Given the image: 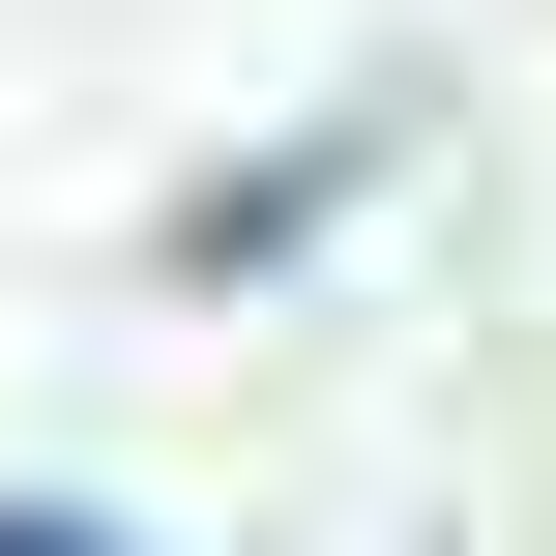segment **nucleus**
I'll use <instances>...</instances> for the list:
<instances>
[{
    "label": "nucleus",
    "mask_w": 556,
    "mask_h": 556,
    "mask_svg": "<svg viewBox=\"0 0 556 556\" xmlns=\"http://www.w3.org/2000/svg\"><path fill=\"white\" fill-rule=\"evenodd\" d=\"M0 556H117V528H88V498H0Z\"/></svg>",
    "instance_id": "nucleus-2"
},
{
    "label": "nucleus",
    "mask_w": 556,
    "mask_h": 556,
    "mask_svg": "<svg viewBox=\"0 0 556 556\" xmlns=\"http://www.w3.org/2000/svg\"><path fill=\"white\" fill-rule=\"evenodd\" d=\"M323 176H352V147H264V176H205V205H176V293H235V264H293V235H323Z\"/></svg>",
    "instance_id": "nucleus-1"
}]
</instances>
